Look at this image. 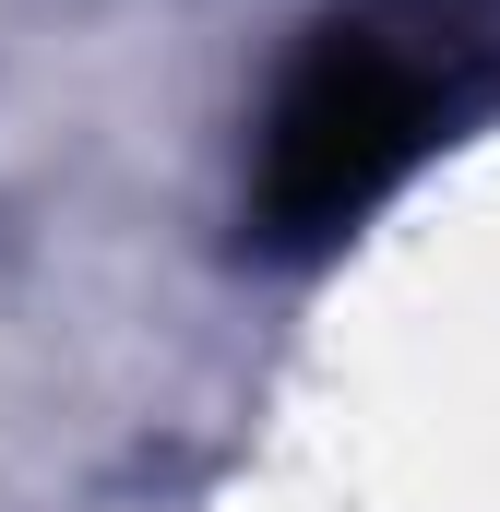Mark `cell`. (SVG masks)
<instances>
[{
  "instance_id": "obj_1",
  "label": "cell",
  "mask_w": 500,
  "mask_h": 512,
  "mask_svg": "<svg viewBox=\"0 0 500 512\" xmlns=\"http://www.w3.org/2000/svg\"><path fill=\"white\" fill-rule=\"evenodd\" d=\"M500 96V0H334L250 143L239 239L262 262H322Z\"/></svg>"
}]
</instances>
